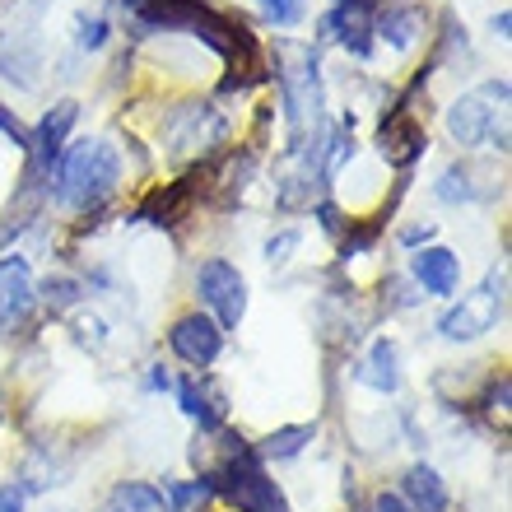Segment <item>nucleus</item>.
Here are the masks:
<instances>
[{
	"label": "nucleus",
	"mask_w": 512,
	"mask_h": 512,
	"mask_svg": "<svg viewBox=\"0 0 512 512\" xmlns=\"http://www.w3.org/2000/svg\"><path fill=\"white\" fill-rule=\"evenodd\" d=\"M261 10H266L270 24L294 28L298 19H303V0H261Z\"/></svg>",
	"instance_id": "24"
},
{
	"label": "nucleus",
	"mask_w": 512,
	"mask_h": 512,
	"mask_svg": "<svg viewBox=\"0 0 512 512\" xmlns=\"http://www.w3.org/2000/svg\"><path fill=\"white\" fill-rule=\"evenodd\" d=\"M424 149H429V131H424L405 108H391L387 122H382V131H378V154L382 159L396 163V168H410V163L424 159Z\"/></svg>",
	"instance_id": "10"
},
{
	"label": "nucleus",
	"mask_w": 512,
	"mask_h": 512,
	"mask_svg": "<svg viewBox=\"0 0 512 512\" xmlns=\"http://www.w3.org/2000/svg\"><path fill=\"white\" fill-rule=\"evenodd\" d=\"M149 387H154V391H173V373H168V368H154V373H149Z\"/></svg>",
	"instance_id": "31"
},
{
	"label": "nucleus",
	"mask_w": 512,
	"mask_h": 512,
	"mask_svg": "<svg viewBox=\"0 0 512 512\" xmlns=\"http://www.w3.org/2000/svg\"><path fill=\"white\" fill-rule=\"evenodd\" d=\"M224 135H229L224 117H219L215 108H205V103H182V108L163 122V145H168V154H173L177 163L205 159L215 145H224Z\"/></svg>",
	"instance_id": "7"
},
{
	"label": "nucleus",
	"mask_w": 512,
	"mask_h": 512,
	"mask_svg": "<svg viewBox=\"0 0 512 512\" xmlns=\"http://www.w3.org/2000/svg\"><path fill=\"white\" fill-rule=\"evenodd\" d=\"M508 80H485L447 108V135L461 149H508Z\"/></svg>",
	"instance_id": "4"
},
{
	"label": "nucleus",
	"mask_w": 512,
	"mask_h": 512,
	"mask_svg": "<svg viewBox=\"0 0 512 512\" xmlns=\"http://www.w3.org/2000/svg\"><path fill=\"white\" fill-rule=\"evenodd\" d=\"M75 298H80V284H75V280H47V284H42V303H47L52 312L75 308Z\"/></svg>",
	"instance_id": "23"
},
{
	"label": "nucleus",
	"mask_w": 512,
	"mask_h": 512,
	"mask_svg": "<svg viewBox=\"0 0 512 512\" xmlns=\"http://www.w3.org/2000/svg\"><path fill=\"white\" fill-rule=\"evenodd\" d=\"M168 345H173V354L182 359L187 368H196V373H205V368H215V359L224 354V326L210 317V312H182L173 322V331H168Z\"/></svg>",
	"instance_id": "8"
},
{
	"label": "nucleus",
	"mask_w": 512,
	"mask_h": 512,
	"mask_svg": "<svg viewBox=\"0 0 512 512\" xmlns=\"http://www.w3.org/2000/svg\"><path fill=\"white\" fill-rule=\"evenodd\" d=\"M494 33H499V38H508V10L494 14Z\"/></svg>",
	"instance_id": "32"
},
{
	"label": "nucleus",
	"mask_w": 512,
	"mask_h": 512,
	"mask_svg": "<svg viewBox=\"0 0 512 512\" xmlns=\"http://www.w3.org/2000/svg\"><path fill=\"white\" fill-rule=\"evenodd\" d=\"M298 243H303V233H298V229L275 233V238L266 243V261H270V266H280V261H289V252H294Z\"/></svg>",
	"instance_id": "26"
},
{
	"label": "nucleus",
	"mask_w": 512,
	"mask_h": 512,
	"mask_svg": "<svg viewBox=\"0 0 512 512\" xmlns=\"http://www.w3.org/2000/svg\"><path fill=\"white\" fill-rule=\"evenodd\" d=\"M103 512H168L159 485H145V480H122V485L108 494Z\"/></svg>",
	"instance_id": "20"
},
{
	"label": "nucleus",
	"mask_w": 512,
	"mask_h": 512,
	"mask_svg": "<svg viewBox=\"0 0 512 512\" xmlns=\"http://www.w3.org/2000/svg\"><path fill=\"white\" fill-rule=\"evenodd\" d=\"M108 19H103V14H89V19H80V47L84 52H98V47H103V42H108Z\"/></svg>",
	"instance_id": "25"
},
{
	"label": "nucleus",
	"mask_w": 512,
	"mask_h": 512,
	"mask_svg": "<svg viewBox=\"0 0 512 512\" xmlns=\"http://www.w3.org/2000/svg\"><path fill=\"white\" fill-rule=\"evenodd\" d=\"M196 298H201L210 317H215L224 331H238L247 317V280L243 270L224 261V256H210L201 270H196Z\"/></svg>",
	"instance_id": "6"
},
{
	"label": "nucleus",
	"mask_w": 512,
	"mask_h": 512,
	"mask_svg": "<svg viewBox=\"0 0 512 512\" xmlns=\"http://www.w3.org/2000/svg\"><path fill=\"white\" fill-rule=\"evenodd\" d=\"M312 438H317V429H312V424H289V429H275V433H270V438L256 447V452H261V461H289V457H298V452H303Z\"/></svg>",
	"instance_id": "21"
},
{
	"label": "nucleus",
	"mask_w": 512,
	"mask_h": 512,
	"mask_svg": "<svg viewBox=\"0 0 512 512\" xmlns=\"http://www.w3.org/2000/svg\"><path fill=\"white\" fill-rule=\"evenodd\" d=\"M485 182V173L475 168V163H452V168H443V177H438V201L443 205H475V201H489L494 196V187H480Z\"/></svg>",
	"instance_id": "18"
},
{
	"label": "nucleus",
	"mask_w": 512,
	"mask_h": 512,
	"mask_svg": "<svg viewBox=\"0 0 512 512\" xmlns=\"http://www.w3.org/2000/svg\"><path fill=\"white\" fill-rule=\"evenodd\" d=\"M191 205V177L182 182H168V187H154L145 196V205L135 210V219H145V224H159V229H173L177 219L187 215Z\"/></svg>",
	"instance_id": "16"
},
{
	"label": "nucleus",
	"mask_w": 512,
	"mask_h": 512,
	"mask_svg": "<svg viewBox=\"0 0 512 512\" xmlns=\"http://www.w3.org/2000/svg\"><path fill=\"white\" fill-rule=\"evenodd\" d=\"M433 233H438V224H419V229H405L401 233V243L405 247H419V243H429Z\"/></svg>",
	"instance_id": "29"
},
{
	"label": "nucleus",
	"mask_w": 512,
	"mask_h": 512,
	"mask_svg": "<svg viewBox=\"0 0 512 512\" xmlns=\"http://www.w3.org/2000/svg\"><path fill=\"white\" fill-rule=\"evenodd\" d=\"M173 391H177V401H182V410H187L205 433H219V424H224V396H219L210 382L182 378V382H173Z\"/></svg>",
	"instance_id": "17"
},
{
	"label": "nucleus",
	"mask_w": 512,
	"mask_h": 512,
	"mask_svg": "<svg viewBox=\"0 0 512 512\" xmlns=\"http://www.w3.org/2000/svg\"><path fill=\"white\" fill-rule=\"evenodd\" d=\"M205 480L238 512H289V503H284L280 485L270 480L261 452L252 443H243V438H229V452L219 457V466Z\"/></svg>",
	"instance_id": "3"
},
{
	"label": "nucleus",
	"mask_w": 512,
	"mask_h": 512,
	"mask_svg": "<svg viewBox=\"0 0 512 512\" xmlns=\"http://www.w3.org/2000/svg\"><path fill=\"white\" fill-rule=\"evenodd\" d=\"M75 122H80V103H75V98H61V103L38 122V131H28V154H33L28 177L42 182V177L56 173V163L66 154V140H70V131H75Z\"/></svg>",
	"instance_id": "9"
},
{
	"label": "nucleus",
	"mask_w": 512,
	"mask_h": 512,
	"mask_svg": "<svg viewBox=\"0 0 512 512\" xmlns=\"http://www.w3.org/2000/svg\"><path fill=\"white\" fill-rule=\"evenodd\" d=\"M0 135H10L14 145L28 154V131H24V122H19V117H14V108H5V103H0Z\"/></svg>",
	"instance_id": "27"
},
{
	"label": "nucleus",
	"mask_w": 512,
	"mask_h": 512,
	"mask_svg": "<svg viewBox=\"0 0 512 512\" xmlns=\"http://www.w3.org/2000/svg\"><path fill=\"white\" fill-rule=\"evenodd\" d=\"M215 499V485L210 480H182V485H168L163 489V503H168V512H196L205 508V503Z\"/></svg>",
	"instance_id": "22"
},
{
	"label": "nucleus",
	"mask_w": 512,
	"mask_h": 512,
	"mask_svg": "<svg viewBox=\"0 0 512 512\" xmlns=\"http://www.w3.org/2000/svg\"><path fill=\"white\" fill-rule=\"evenodd\" d=\"M373 512H410V508L401 503V494H382V499L373 503Z\"/></svg>",
	"instance_id": "30"
},
{
	"label": "nucleus",
	"mask_w": 512,
	"mask_h": 512,
	"mask_svg": "<svg viewBox=\"0 0 512 512\" xmlns=\"http://www.w3.org/2000/svg\"><path fill=\"white\" fill-rule=\"evenodd\" d=\"M410 270H415L419 289L433 298H452L461 284V256L447 252V247H419V252L410 256Z\"/></svg>",
	"instance_id": "13"
},
{
	"label": "nucleus",
	"mask_w": 512,
	"mask_h": 512,
	"mask_svg": "<svg viewBox=\"0 0 512 512\" xmlns=\"http://www.w3.org/2000/svg\"><path fill=\"white\" fill-rule=\"evenodd\" d=\"M122 5H126V14H135V10H145L149 0H122Z\"/></svg>",
	"instance_id": "33"
},
{
	"label": "nucleus",
	"mask_w": 512,
	"mask_h": 512,
	"mask_svg": "<svg viewBox=\"0 0 512 512\" xmlns=\"http://www.w3.org/2000/svg\"><path fill=\"white\" fill-rule=\"evenodd\" d=\"M359 382L373 387L378 396H391V391L401 387V350H396V340H373V350H368L364 368H359Z\"/></svg>",
	"instance_id": "19"
},
{
	"label": "nucleus",
	"mask_w": 512,
	"mask_h": 512,
	"mask_svg": "<svg viewBox=\"0 0 512 512\" xmlns=\"http://www.w3.org/2000/svg\"><path fill=\"white\" fill-rule=\"evenodd\" d=\"M424 28H429L424 10H419V5H405V0H396V5H387V10L373 19V38H382L391 52H410V47L424 38Z\"/></svg>",
	"instance_id": "14"
},
{
	"label": "nucleus",
	"mask_w": 512,
	"mask_h": 512,
	"mask_svg": "<svg viewBox=\"0 0 512 512\" xmlns=\"http://www.w3.org/2000/svg\"><path fill=\"white\" fill-rule=\"evenodd\" d=\"M322 38L340 42V47L354 56H368L373 52V10H368V5H336V10L322 19Z\"/></svg>",
	"instance_id": "12"
},
{
	"label": "nucleus",
	"mask_w": 512,
	"mask_h": 512,
	"mask_svg": "<svg viewBox=\"0 0 512 512\" xmlns=\"http://www.w3.org/2000/svg\"><path fill=\"white\" fill-rule=\"evenodd\" d=\"M52 182H56V201L66 210H75V215L103 210L117 196V187H122V154L103 135L75 140V145H66L61 163H56Z\"/></svg>",
	"instance_id": "1"
},
{
	"label": "nucleus",
	"mask_w": 512,
	"mask_h": 512,
	"mask_svg": "<svg viewBox=\"0 0 512 512\" xmlns=\"http://www.w3.org/2000/svg\"><path fill=\"white\" fill-rule=\"evenodd\" d=\"M503 308H508V270L499 266V270H489L485 284H475L471 294H461L457 308L443 312L438 336L452 340V345H461V340H480L503 322Z\"/></svg>",
	"instance_id": "5"
},
{
	"label": "nucleus",
	"mask_w": 512,
	"mask_h": 512,
	"mask_svg": "<svg viewBox=\"0 0 512 512\" xmlns=\"http://www.w3.org/2000/svg\"><path fill=\"white\" fill-rule=\"evenodd\" d=\"M275 75H280L284 117H289V154L322 140V70L308 42H275Z\"/></svg>",
	"instance_id": "2"
},
{
	"label": "nucleus",
	"mask_w": 512,
	"mask_h": 512,
	"mask_svg": "<svg viewBox=\"0 0 512 512\" xmlns=\"http://www.w3.org/2000/svg\"><path fill=\"white\" fill-rule=\"evenodd\" d=\"M331 5H373V0H331Z\"/></svg>",
	"instance_id": "34"
},
{
	"label": "nucleus",
	"mask_w": 512,
	"mask_h": 512,
	"mask_svg": "<svg viewBox=\"0 0 512 512\" xmlns=\"http://www.w3.org/2000/svg\"><path fill=\"white\" fill-rule=\"evenodd\" d=\"M401 503L410 512H447V485L443 475L433 471V466H424V461H415L410 471L401 475Z\"/></svg>",
	"instance_id": "15"
},
{
	"label": "nucleus",
	"mask_w": 512,
	"mask_h": 512,
	"mask_svg": "<svg viewBox=\"0 0 512 512\" xmlns=\"http://www.w3.org/2000/svg\"><path fill=\"white\" fill-rule=\"evenodd\" d=\"M38 303V284L24 256H0V326H19Z\"/></svg>",
	"instance_id": "11"
},
{
	"label": "nucleus",
	"mask_w": 512,
	"mask_h": 512,
	"mask_svg": "<svg viewBox=\"0 0 512 512\" xmlns=\"http://www.w3.org/2000/svg\"><path fill=\"white\" fill-rule=\"evenodd\" d=\"M24 485H0V512H24Z\"/></svg>",
	"instance_id": "28"
}]
</instances>
